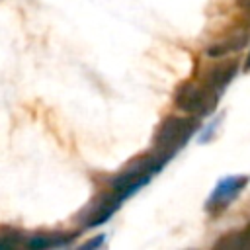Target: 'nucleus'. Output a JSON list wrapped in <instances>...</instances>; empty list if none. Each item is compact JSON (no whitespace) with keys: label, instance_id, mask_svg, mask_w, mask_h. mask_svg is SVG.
<instances>
[{"label":"nucleus","instance_id":"nucleus-1","mask_svg":"<svg viewBox=\"0 0 250 250\" xmlns=\"http://www.w3.org/2000/svg\"><path fill=\"white\" fill-rule=\"evenodd\" d=\"M195 129L197 117H166L154 133V154L162 156L164 160H170L176 154V150L188 143Z\"/></svg>","mask_w":250,"mask_h":250},{"label":"nucleus","instance_id":"nucleus-2","mask_svg":"<svg viewBox=\"0 0 250 250\" xmlns=\"http://www.w3.org/2000/svg\"><path fill=\"white\" fill-rule=\"evenodd\" d=\"M217 98H219V94H215L205 82L188 80L176 88L174 104L182 111L191 113L195 117H201V115H207L209 111H213Z\"/></svg>","mask_w":250,"mask_h":250},{"label":"nucleus","instance_id":"nucleus-3","mask_svg":"<svg viewBox=\"0 0 250 250\" xmlns=\"http://www.w3.org/2000/svg\"><path fill=\"white\" fill-rule=\"evenodd\" d=\"M246 182H248L246 176H227V178H223V180L215 186L213 193L209 195L207 207H209V209H221V207H227V205H229V203H230V201L244 189Z\"/></svg>","mask_w":250,"mask_h":250},{"label":"nucleus","instance_id":"nucleus-4","mask_svg":"<svg viewBox=\"0 0 250 250\" xmlns=\"http://www.w3.org/2000/svg\"><path fill=\"white\" fill-rule=\"evenodd\" d=\"M236 74V61H227V62H219V64H213L207 72V78H205V84L215 92V94H221L223 88L234 78Z\"/></svg>","mask_w":250,"mask_h":250},{"label":"nucleus","instance_id":"nucleus-5","mask_svg":"<svg viewBox=\"0 0 250 250\" xmlns=\"http://www.w3.org/2000/svg\"><path fill=\"white\" fill-rule=\"evenodd\" d=\"M246 39H248V31H246V29H238L236 33L229 35L227 39H223V41L211 45V47L207 49V55H209V57H225V55L234 53V51H238L240 47H244V45H246Z\"/></svg>","mask_w":250,"mask_h":250},{"label":"nucleus","instance_id":"nucleus-6","mask_svg":"<svg viewBox=\"0 0 250 250\" xmlns=\"http://www.w3.org/2000/svg\"><path fill=\"white\" fill-rule=\"evenodd\" d=\"M70 240V236H62V234H35L27 240L29 248H49V246H62Z\"/></svg>","mask_w":250,"mask_h":250},{"label":"nucleus","instance_id":"nucleus-7","mask_svg":"<svg viewBox=\"0 0 250 250\" xmlns=\"http://www.w3.org/2000/svg\"><path fill=\"white\" fill-rule=\"evenodd\" d=\"M217 248H248L250 246V238L246 236V232H242V234H238L236 238H232V234L230 236H225L223 240H219L217 244H215Z\"/></svg>","mask_w":250,"mask_h":250},{"label":"nucleus","instance_id":"nucleus-8","mask_svg":"<svg viewBox=\"0 0 250 250\" xmlns=\"http://www.w3.org/2000/svg\"><path fill=\"white\" fill-rule=\"evenodd\" d=\"M236 2H238V6H240V8L250 16V0H236Z\"/></svg>","mask_w":250,"mask_h":250},{"label":"nucleus","instance_id":"nucleus-9","mask_svg":"<svg viewBox=\"0 0 250 250\" xmlns=\"http://www.w3.org/2000/svg\"><path fill=\"white\" fill-rule=\"evenodd\" d=\"M102 242H104V236H100V238H96V240H92V242L84 244V248H92V246H98V244H102Z\"/></svg>","mask_w":250,"mask_h":250},{"label":"nucleus","instance_id":"nucleus-10","mask_svg":"<svg viewBox=\"0 0 250 250\" xmlns=\"http://www.w3.org/2000/svg\"><path fill=\"white\" fill-rule=\"evenodd\" d=\"M244 70H250V53H248V57H246V64H244Z\"/></svg>","mask_w":250,"mask_h":250},{"label":"nucleus","instance_id":"nucleus-11","mask_svg":"<svg viewBox=\"0 0 250 250\" xmlns=\"http://www.w3.org/2000/svg\"><path fill=\"white\" fill-rule=\"evenodd\" d=\"M244 232H246V236H248V238H250V227H248V229H246V230H244Z\"/></svg>","mask_w":250,"mask_h":250}]
</instances>
